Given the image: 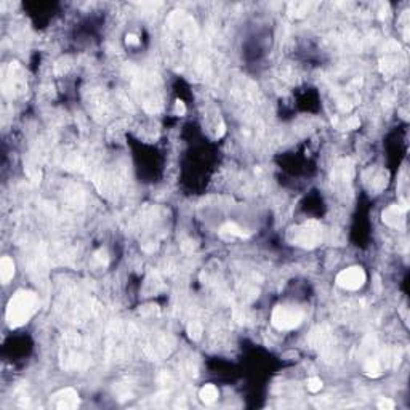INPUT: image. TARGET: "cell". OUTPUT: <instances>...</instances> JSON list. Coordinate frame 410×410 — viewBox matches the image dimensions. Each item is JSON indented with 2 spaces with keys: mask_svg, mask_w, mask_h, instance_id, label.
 Here are the masks:
<instances>
[{
  "mask_svg": "<svg viewBox=\"0 0 410 410\" xmlns=\"http://www.w3.org/2000/svg\"><path fill=\"white\" fill-rule=\"evenodd\" d=\"M306 386H308V390L311 391V393H319L322 390V380L321 378H317V377H311L309 380H308V383H306Z\"/></svg>",
  "mask_w": 410,
  "mask_h": 410,
  "instance_id": "obj_12",
  "label": "cell"
},
{
  "mask_svg": "<svg viewBox=\"0 0 410 410\" xmlns=\"http://www.w3.org/2000/svg\"><path fill=\"white\" fill-rule=\"evenodd\" d=\"M37 311V295L31 290H18L6 306V324L18 329L27 324Z\"/></svg>",
  "mask_w": 410,
  "mask_h": 410,
  "instance_id": "obj_1",
  "label": "cell"
},
{
  "mask_svg": "<svg viewBox=\"0 0 410 410\" xmlns=\"http://www.w3.org/2000/svg\"><path fill=\"white\" fill-rule=\"evenodd\" d=\"M221 236L223 237H227V239H234V237H240V239H245L248 237L250 234L244 232V229H240V227L236 224V223H226L223 227H221Z\"/></svg>",
  "mask_w": 410,
  "mask_h": 410,
  "instance_id": "obj_9",
  "label": "cell"
},
{
  "mask_svg": "<svg viewBox=\"0 0 410 410\" xmlns=\"http://www.w3.org/2000/svg\"><path fill=\"white\" fill-rule=\"evenodd\" d=\"M407 208L406 207H399V205H391L388 207L382 215V219L385 224H388L390 227H402L404 226V215H406Z\"/></svg>",
  "mask_w": 410,
  "mask_h": 410,
  "instance_id": "obj_5",
  "label": "cell"
},
{
  "mask_svg": "<svg viewBox=\"0 0 410 410\" xmlns=\"http://www.w3.org/2000/svg\"><path fill=\"white\" fill-rule=\"evenodd\" d=\"M125 42H127V45H138V43H140L138 37H136L135 34H128V35L125 37Z\"/></svg>",
  "mask_w": 410,
  "mask_h": 410,
  "instance_id": "obj_15",
  "label": "cell"
},
{
  "mask_svg": "<svg viewBox=\"0 0 410 410\" xmlns=\"http://www.w3.org/2000/svg\"><path fill=\"white\" fill-rule=\"evenodd\" d=\"M287 239L292 245L301 248H314L322 242V226L314 219H311L301 226L292 227L288 231Z\"/></svg>",
  "mask_w": 410,
  "mask_h": 410,
  "instance_id": "obj_2",
  "label": "cell"
},
{
  "mask_svg": "<svg viewBox=\"0 0 410 410\" xmlns=\"http://www.w3.org/2000/svg\"><path fill=\"white\" fill-rule=\"evenodd\" d=\"M53 398L56 399L55 407H58V409H75L79 406V394L72 388H66L63 391H59Z\"/></svg>",
  "mask_w": 410,
  "mask_h": 410,
  "instance_id": "obj_6",
  "label": "cell"
},
{
  "mask_svg": "<svg viewBox=\"0 0 410 410\" xmlns=\"http://www.w3.org/2000/svg\"><path fill=\"white\" fill-rule=\"evenodd\" d=\"M175 109H177V112L180 114V116H183V114L186 112V106H185V103L183 101H177V104H175Z\"/></svg>",
  "mask_w": 410,
  "mask_h": 410,
  "instance_id": "obj_16",
  "label": "cell"
},
{
  "mask_svg": "<svg viewBox=\"0 0 410 410\" xmlns=\"http://www.w3.org/2000/svg\"><path fill=\"white\" fill-rule=\"evenodd\" d=\"M95 256H96V260L100 261V263H108V258H106V252H103V250H100V252H96L95 253Z\"/></svg>",
  "mask_w": 410,
  "mask_h": 410,
  "instance_id": "obj_17",
  "label": "cell"
},
{
  "mask_svg": "<svg viewBox=\"0 0 410 410\" xmlns=\"http://www.w3.org/2000/svg\"><path fill=\"white\" fill-rule=\"evenodd\" d=\"M359 124H361L359 117L353 116V117H349V119L346 120V124H345V128H348V130H353V128H358V127H359Z\"/></svg>",
  "mask_w": 410,
  "mask_h": 410,
  "instance_id": "obj_14",
  "label": "cell"
},
{
  "mask_svg": "<svg viewBox=\"0 0 410 410\" xmlns=\"http://www.w3.org/2000/svg\"><path fill=\"white\" fill-rule=\"evenodd\" d=\"M378 409H382V410H393L394 409V402L388 398H382L378 401Z\"/></svg>",
  "mask_w": 410,
  "mask_h": 410,
  "instance_id": "obj_13",
  "label": "cell"
},
{
  "mask_svg": "<svg viewBox=\"0 0 410 410\" xmlns=\"http://www.w3.org/2000/svg\"><path fill=\"white\" fill-rule=\"evenodd\" d=\"M364 372H366L367 377L377 378L382 375V367H380V362L377 359H369L364 366Z\"/></svg>",
  "mask_w": 410,
  "mask_h": 410,
  "instance_id": "obj_10",
  "label": "cell"
},
{
  "mask_svg": "<svg viewBox=\"0 0 410 410\" xmlns=\"http://www.w3.org/2000/svg\"><path fill=\"white\" fill-rule=\"evenodd\" d=\"M14 276V263L10 256H3L0 261V279L3 284H8Z\"/></svg>",
  "mask_w": 410,
  "mask_h": 410,
  "instance_id": "obj_7",
  "label": "cell"
},
{
  "mask_svg": "<svg viewBox=\"0 0 410 410\" xmlns=\"http://www.w3.org/2000/svg\"><path fill=\"white\" fill-rule=\"evenodd\" d=\"M305 314L292 306H277L272 311L271 322L277 330H292L301 325Z\"/></svg>",
  "mask_w": 410,
  "mask_h": 410,
  "instance_id": "obj_3",
  "label": "cell"
},
{
  "mask_svg": "<svg viewBox=\"0 0 410 410\" xmlns=\"http://www.w3.org/2000/svg\"><path fill=\"white\" fill-rule=\"evenodd\" d=\"M188 335L191 340L197 341V340H201L202 337V327H201V324H197V322H191L188 325Z\"/></svg>",
  "mask_w": 410,
  "mask_h": 410,
  "instance_id": "obj_11",
  "label": "cell"
},
{
  "mask_svg": "<svg viewBox=\"0 0 410 410\" xmlns=\"http://www.w3.org/2000/svg\"><path fill=\"white\" fill-rule=\"evenodd\" d=\"M199 398H201L202 402H205V404H213V402H216L218 398H219V391H218V388L215 385L208 383V385H205L201 388Z\"/></svg>",
  "mask_w": 410,
  "mask_h": 410,
  "instance_id": "obj_8",
  "label": "cell"
},
{
  "mask_svg": "<svg viewBox=\"0 0 410 410\" xmlns=\"http://www.w3.org/2000/svg\"><path fill=\"white\" fill-rule=\"evenodd\" d=\"M366 272L361 266H351L348 269H343L337 276V285L345 288V290H359L366 284Z\"/></svg>",
  "mask_w": 410,
  "mask_h": 410,
  "instance_id": "obj_4",
  "label": "cell"
}]
</instances>
